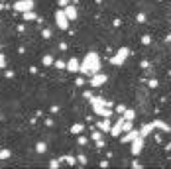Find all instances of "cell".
<instances>
[{"mask_svg":"<svg viewBox=\"0 0 171 169\" xmlns=\"http://www.w3.org/2000/svg\"><path fill=\"white\" fill-rule=\"evenodd\" d=\"M57 22H59V26H65V18H63V14H61V12L57 14Z\"/></svg>","mask_w":171,"mask_h":169,"instance_id":"5","label":"cell"},{"mask_svg":"<svg viewBox=\"0 0 171 169\" xmlns=\"http://www.w3.org/2000/svg\"><path fill=\"white\" fill-rule=\"evenodd\" d=\"M8 157H10V151L8 150H2V151H0V159H8Z\"/></svg>","mask_w":171,"mask_h":169,"instance_id":"3","label":"cell"},{"mask_svg":"<svg viewBox=\"0 0 171 169\" xmlns=\"http://www.w3.org/2000/svg\"><path fill=\"white\" fill-rule=\"evenodd\" d=\"M67 16H69V18H75V10H73V8H67Z\"/></svg>","mask_w":171,"mask_h":169,"instance_id":"7","label":"cell"},{"mask_svg":"<svg viewBox=\"0 0 171 169\" xmlns=\"http://www.w3.org/2000/svg\"><path fill=\"white\" fill-rule=\"evenodd\" d=\"M22 18H24V20H36L38 16H36L32 10H30V12H24V14H22Z\"/></svg>","mask_w":171,"mask_h":169,"instance_id":"2","label":"cell"},{"mask_svg":"<svg viewBox=\"0 0 171 169\" xmlns=\"http://www.w3.org/2000/svg\"><path fill=\"white\" fill-rule=\"evenodd\" d=\"M0 69H6V57L0 55Z\"/></svg>","mask_w":171,"mask_h":169,"instance_id":"6","label":"cell"},{"mask_svg":"<svg viewBox=\"0 0 171 169\" xmlns=\"http://www.w3.org/2000/svg\"><path fill=\"white\" fill-rule=\"evenodd\" d=\"M36 151H38V153H43V151H45V144H38V146H36Z\"/></svg>","mask_w":171,"mask_h":169,"instance_id":"4","label":"cell"},{"mask_svg":"<svg viewBox=\"0 0 171 169\" xmlns=\"http://www.w3.org/2000/svg\"><path fill=\"white\" fill-rule=\"evenodd\" d=\"M43 63H45V65H51V57L45 55V57H43Z\"/></svg>","mask_w":171,"mask_h":169,"instance_id":"8","label":"cell"},{"mask_svg":"<svg viewBox=\"0 0 171 169\" xmlns=\"http://www.w3.org/2000/svg\"><path fill=\"white\" fill-rule=\"evenodd\" d=\"M12 8H14L16 12H20V14L30 12V10L33 8V0H16L14 4H12Z\"/></svg>","mask_w":171,"mask_h":169,"instance_id":"1","label":"cell"}]
</instances>
